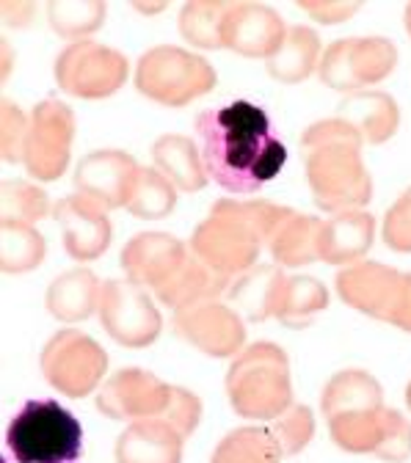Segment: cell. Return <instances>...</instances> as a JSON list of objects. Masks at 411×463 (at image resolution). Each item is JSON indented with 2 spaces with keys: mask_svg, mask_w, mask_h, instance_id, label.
<instances>
[{
  "mask_svg": "<svg viewBox=\"0 0 411 463\" xmlns=\"http://www.w3.org/2000/svg\"><path fill=\"white\" fill-rule=\"evenodd\" d=\"M376 235V218L368 213L348 210L334 221L323 223L320 232V260L331 265H348L368 254Z\"/></svg>",
  "mask_w": 411,
  "mask_h": 463,
  "instance_id": "cell-17",
  "label": "cell"
},
{
  "mask_svg": "<svg viewBox=\"0 0 411 463\" xmlns=\"http://www.w3.org/2000/svg\"><path fill=\"white\" fill-rule=\"evenodd\" d=\"M337 289L345 304L395 326L406 304L408 273H395L378 262H365L342 270L337 276Z\"/></svg>",
  "mask_w": 411,
  "mask_h": 463,
  "instance_id": "cell-8",
  "label": "cell"
},
{
  "mask_svg": "<svg viewBox=\"0 0 411 463\" xmlns=\"http://www.w3.org/2000/svg\"><path fill=\"white\" fill-rule=\"evenodd\" d=\"M376 455L384 458V460H406L411 455V425L392 409H389V417H387L384 441H381Z\"/></svg>",
  "mask_w": 411,
  "mask_h": 463,
  "instance_id": "cell-34",
  "label": "cell"
},
{
  "mask_svg": "<svg viewBox=\"0 0 411 463\" xmlns=\"http://www.w3.org/2000/svg\"><path fill=\"white\" fill-rule=\"evenodd\" d=\"M362 136L342 119L320 122L304 136L307 171L323 210H350L370 202L373 185L359 160Z\"/></svg>",
  "mask_w": 411,
  "mask_h": 463,
  "instance_id": "cell-2",
  "label": "cell"
},
{
  "mask_svg": "<svg viewBox=\"0 0 411 463\" xmlns=\"http://www.w3.org/2000/svg\"><path fill=\"white\" fill-rule=\"evenodd\" d=\"M232 17L221 28V42L246 55H273L284 39L282 23L271 9L257 6H234Z\"/></svg>",
  "mask_w": 411,
  "mask_h": 463,
  "instance_id": "cell-16",
  "label": "cell"
},
{
  "mask_svg": "<svg viewBox=\"0 0 411 463\" xmlns=\"http://www.w3.org/2000/svg\"><path fill=\"white\" fill-rule=\"evenodd\" d=\"M221 6L207 4H191L183 14V31L191 42L202 47H218L221 44V28L224 23H210V14H215Z\"/></svg>",
  "mask_w": 411,
  "mask_h": 463,
  "instance_id": "cell-32",
  "label": "cell"
},
{
  "mask_svg": "<svg viewBox=\"0 0 411 463\" xmlns=\"http://www.w3.org/2000/svg\"><path fill=\"white\" fill-rule=\"evenodd\" d=\"M50 20L58 33H86L100 28L102 20V6L100 4H75V0H62V4L50 6Z\"/></svg>",
  "mask_w": 411,
  "mask_h": 463,
  "instance_id": "cell-30",
  "label": "cell"
},
{
  "mask_svg": "<svg viewBox=\"0 0 411 463\" xmlns=\"http://www.w3.org/2000/svg\"><path fill=\"white\" fill-rule=\"evenodd\" d=\"M384 241L392 251H411V191L387 213L384 221Z\"/></svg>",
  "mask_w": 411,
  "mask_h": 463,
  "instance_id": "cell-33",
  "label": "cell"
},
{
  "mask_svg": "<svg viewBox=\"0 0 411 463\" xmlns=\"http://www.w3.org/2000/svg\"><path fill=\"white\" fill-rule=\"evenodd\" d=\"M55 218L62 223L64 232V249L75 260H94L105 251L108 238H110V226L105 215L89 204V199H64L55 207Z\"/></svg>",
  "mask_w": 411,
  "mask_h": 463,
  "instance_id": "cell-13",
  "label": "cell"
},
{
  "mask_svg": "<svg viewBox=\"0 0 411 463\" xmlns=\"http://www.w3.org/2000/svg\"><path fill=\"white\" fill-rule=\"evenodd\" d=\"M339 119L354 128L362 136V141L384 144L397 130L400 113H397V105L389 94L359 91L339 105Z\"/></svg>",
  "mask_w": 411,
  "mask_h": 463,
  "instance_id": "cell-18",
  "label": "cell"
},
{
  "mask_svg": "<svg viewBox=\"0 0 411 463\" xmlns=\"http://www.w3.org/2000/svg\"><path fill=\"white\" fill-rule=\"evenodd\" d=\"M406 402H408V409H411V383H408V392H406Z\"/></svg>",
  "mask_w": 411,
  "mask_h": 463,
  "instance_id": "cell-38",
  "label": "cell"
},
{
  "mask_svg": "<svg viewBox=\"0 0 411 463\" xmlns=\"http://www.w3.org/2000/svg\"><path fill=\"white\" fill-rule=\"evenodd\" d=\"M136 180V163H130L122 152H94L78 168V188L102 207L130 202Z\"/></svg>",
  "mask_w": 411,
  "mask_h": 463,
  "instance_id": "cell-12",
  "label": "cell"
},
{
  "mask_svg": "<svg viewBox=\"0 0 411 463\" xmlns=\"http://www.w3.org/2000/svg\"><path fill=\"white\" fill-rule=\"evenodd\" d=\"M234 411L252 420H273L290 409V364L271 342L252 345L226 378Z\"/></svg>",
  "mask_w": 411,
  "mask_h": 463,
  "instance_id": "cell-4",
  "label": "cell"
},
{
  "mask_svg": "<svg viewBox=\"0 0 411 463\" xmlns=\"http://www.w3.org/2000/svg\"><path fill=\"white\" fill-rule=\"evenodd\" d=\"M102 347L81 331H58L42 354L44 378L70 397L89 394L105 375Z\"/></svg>",
  "mask_w": 411,
  "mask_h": 463,
  "instance_id": "cell-6",
  "label": "cell"
},
{
  "mask_svg": "<svg viewBox=\"0 0 411 463\" xmlns=\"http://www.w3.org/2000/svg\"><path fill=\"white\" fill-rule=\"evenodd\" d=\"M174 204V194L168 188V183L160 177L155 171H141L139 180H136V188L130 194V213L136 215H144V218H158V215H166Z\"/></svg>",
  "mask_w": 411,
  "mask_h": 463,
  "instance_id": "cell-29",
  "label": "cell"
},
{
  "mask_svg": "<svg viewBox=\"0 0 411 463\" xmlns=\"http://www.w3.org/2000/svg\"><path fill=\"white\" fill-rule=\"evenodd\" d=\"M215 75L207 61L180 50L160 47L141 58L139 86L147 97L168 102V105H186L196 94L210 91Z\"/></svg>",
  "mask_w": 411,
  "mask_h": 463,
  "instance_id": "cell-5",
  "label": "cell"
},
{
  "mask_svg": "<svg viewBox=\"0 0 411 463\" xmlns=\"http://www.w3.org/2000/svg\"><path fill=\"white\" fill-rule=\"evenodd\" d=\"M284 276L276 268H257L238 281H229V298L244 309L246 317L252 320H265L276 315L282 289H284Z\"/></svg>",
  "mask_w": 411,
  "mask_h": 463,
  "instance_id": "cell-21",
  "label": "cell"
},
{
  "mask_svg": "<svg viewBox=\"0 0 411 463\" xmlns=\"http://www.w3.org/2000/svg\"><path fill=\"white\" fill-rule=\"evenodd\" d=\"M183 436L163 420L133 422L119 444H116V463H180Z\"/></svg>",
  "mask_w": 411,
  "mask_h": 463,
  "instance_id": "cell-15",
  "label": "cell"
},
{
  "mask_svg": "<svg viewBox=\"0 0 411 463\" xmlns=\"http://www.w3.org/2000/svg\"><path fill=\"white\" fill-rule=\"evenodd\" d=\"M279 444L271 436V430L263 428H244V430H234L229 433L215 455L213 463H279Z\"/></svg>",
  "mask_w": 411,
  "mask_h": 463,
  "instance_id": "cell-26",
  "label": "cell"
},
{
  "mask_svg": "<svg viewBox=\"0 0 411 463\" xmlns=\"http://www.w3.org/2000/svg\"><path fill=\"white\" fill-rule=\"evenodd\" d=\"M387 417H389V409H384V405L354 411V414H339L329 420V430H331V439L342 449L376 455L387 433Z\"/></svg>",
  "mask_w": 411,
  "mask_h": 463,
  "instance_id": "cell-22",
  "label": "cell"
},
{
  "mask_svg": "<svg viewBox=\"0 0 411 463\" xmlns=\"http://www.w3.org/2000/svg\"><path fill=\"white\" fill-rule=\"evenodd\" d=\"M395 64L397 50L389 39H342L326 52L320 78L331 89L354 91L384 80Z\"/></svg>",
  "mask_w": 411,
  "mask_h": 463,
  "instance_id": "cell-7",
  "label": "cell"
},
{
  "mask_svg": "<svg viewBox=\"0 0 411 463\" xmlns=\"http://www.w3.org/2000/svg\"><path fill=\"white\" fill-rule=\"evenodd\" d=\"M312 433H315V420L307 405H290L284 414L276 417L271 428V436L276 439L282 455L301 452L312 441Z\"/></svg>",
  "mask_w": 411,
  "mask_h": 463,
  "instance_id": "cell-28",
  "label": "cell"
},
{
  "mask_svg": "<svg viewBox=\"0 0 411 463\" xmlns=\"http://www.w3.org/2000/svg\"><path fill=\"white\" fill-rule=\"evenodd\" d=\"M381 397H384L381 383L373 375L362 370H345L334 375L323 389V414L331 420L339 414L378 409V405H384Z\"/></svg>",
  "mask_w": 411,
  "mask_h": 463,
  "instance_id": "cell-19",
  "label": "cell"
},
{
  "mask_svg": "<svg viewBox=\"0 0 411 463\" xmlns=\"http://www.w3.org/2000/svg\"><path fill=\"white\" fill-rule=\"evenodd\" d=\"M395 326L411 334V273H408V293H406V304H403V312H400V317H397V323H395Z\"/></svg>",
  "mask_w": 411,
  "mask_h": 463,
  "instance_id": "cell-36",
  "label": "cell"
},
{
  "mask_svg": "<svg viewBox=\"0 0 411 463\" xmlns=\"http://www.w3.org/2000/svg\"><path fill=\"white\" fill-rule=\"evenodd\" d=\"M171 397V386L144 370L116 373L100 392V411L113 420H160Z\"/></svg>",
  "mask_w": 411,
  "mask_h": 463,
  "instance_id": "cell-10",
  "label": "cell"
},
{
  "mask_svg": "<svg viewBox=\"0 0 411 463\" xmlns=\"http://www.w3.org/2000/svg\"><path fill=\"white\" fill-rule=\"evenodd\" d=\"M320 232L323 223L318 218L290 215L273 235L271 251L284 265H307L320 260Z\"/></svg>",
  "mask_w": 411,
  "mask_h": 463,
  "instance_id": "cell-23",
  "label": "cell"
},
{
  "mask_svg": "<svg viewBox=\"0 0 411 463\" xmlns=\"http://www.w3.org/2000/svg\"><path fill=\"white\" fill-rule=\"evenodd\" d=\"M310 14H315L320 23H342L345 17H350L359 4H331V6H315V4H301Z\"/></svg>",
  "mask_w": 411,
  "mask_h": 463,
  "instance_id": "cell-35",
  "label": "cell"
},
{
  "mask_svg": "<svg viewBox=\"0 0 411 463\" xmlns=\"http://www.w3.org/2000/svg\"><path fill=\"white\" fill-rule=\"evenodd\" d=\"M202 163L229 194H254L287 163V149L276 138L268 113L246 99L207 108L196 116Z\"/></svg>",
  "mask_w": 411,
  "mask_h": 463,
  "instance_id": "cell-1",
  "label": "cell"
},
{
  "mask_svg": "<svg viewBox=\"0 0 411 463\" xmlns=\"http://www.w3.org/2000/svg\"><path fill=\"white\" fill-rule=\"evenodd\" d=\"M186 262L180 241L168 235H139L122 254V265L136 284H152L155 289L166 284L174 270Z\"/></svg>",
  "mask_w": 411,
  "mask_h": 463,
  "instance_id": "cell-14",
  "label": "cell"
},
{
  "mask_svg": "<svg viewBox=\"0 0 411 463\" xmlns=\"http://www.w3.org/2000/svg\"><path fill=\"white\" fill-rule=\"evenodd\" d=\"M406 28H408V33H411V6L406 9Z\"/></svg>",
  "mask_w": 411,
  "mask_h": 463,
  "instance_id": "cell-37",
  "label": "cell"
},
{
  "mask_svg": "<svg viewBox=\"0 0 411 463\" xmlns=\"http://www.w3.org/2000/svg\"><path fill=\"white\" fill-rule=\"evenodd\" d=\"M6 447L17 463H72L83 449V430L55 400H28L6 430Z\"/></svg>",
  "mask_w": 411,
  "mask_h": 463,
  "instance_id": "cell-3",
  "label": "cell"
},
{
  "mask_svg": "<svg viewBox=\"0 0 411 463\" xmlns=\"http://www.w3.org/2000/svg\"><path fill=\"white\" fill-rule=\"evenodd\" d=\"M318 52H320V42L315 36V31L310 28H292L284 33L279 50L271 55V75L287 83H299L304 80L318 61Z\"/></svg>",
  "mask_w": 411,
  "mask_h": 463,
  "instance_id": "cell-24",
  "label": "cell"
},
{
  "mask_svg": "<svg viewBox=\"0 0 411 463\" xmlns=\"http://www.w3.org/2000/svg\"><path fill=\"white\" fill-rule=\"evenodd\" d=\"M100 317L116 342L130 347H144L160 334V312L139 284L108 281L100 298Z\"/></svg>",
  "mask_w": 411,
  "mask_h": 463,
  "instance_id": "cell-9",
  "label": "cell"
},
{
  "mask_svg": "<svg viewBox=\"0 0 411 463\" xmlns=\"http://www.w3.org/2000/svg\"><path fill=\"white\" fill-rule=\"evenodd\" d=\"M155 160L160 163V168H166L171 174V180L177 183L186 191H196L205 188L207 183V171L196 157V149L188 138H163L158 141V146L152 149Z\"/></svg>",
  "mask_w": 411,
  "mask_h": 463,
  "instance_id": "cell-27",
  "label": "cell"
},
{
  "mask_svg": "<svg viewBox=\"0 0 411 463\" xmlns=\"http://www.w3.org/2000/svg\"><path fill=\"white\" fill-rule=\"evenodd\" d=\"M100 298L102 293L94 273L72 270L53 281L47 293V309L58 320H86L97 309Z\"/></svg>",
  "mask_w": 411,
  "mask_h": 463,
  "instance_id": "cell-20",
  "label": "cell"
},
{
  "mask_svg": "<svg viewBox=\"0 0 411 463\" xmlns=\"http://www.w3.org/2000/svg\"><path fill=\"white\" fill-rule=\"evenodd\" d=\"M174 331L210 356H232L244 342V326L238 315L215 304L180 309L174 317Z\"/></svg>",
  "mask_w": 411,
  "mask_h": 463,
  "instance_id": "cell-11",
  "label": "cell"
},
{
  "mask_svg": "<svg viewBox=\"0 0 411 463\" xmlns=\"http://www.w3.org/2000/svg\"><path fill=\"white\" fill-rule=\"evenodd\" d=\"M326 304H329V293L318 279L296 276L284 281L276 317L290 328H304L326 309Z\"/></svg>",
  "mask_w": 411,
  "mask_h": 463,
  "instance_id": "cell-25",
  "label": "cell"
},
{
  "mask_svg": "<svg viewBox=\"0 0 411 463\" xmlns=\"http://www.w3.org/2000/svg\"><path fill=\"white\" fill-rule=\"evenodd\" d=\"M160 420L168 422L174 430L186 439L202 420V402L191 392L171 386V397H168V405H166V411H163Z\"/></svg>",
  "mask_w": 411,
  "mask_h": 463,
  "instance_id": "cell-31",
  "label": "cell"
}]
</instances>
